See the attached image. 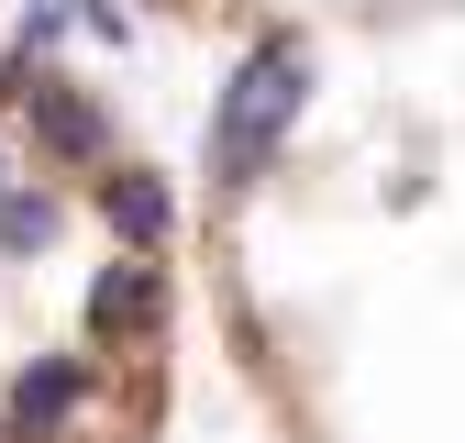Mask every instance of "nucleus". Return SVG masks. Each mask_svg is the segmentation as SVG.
I'll return each instance as SVG.
<instances>
[{"mask_svg": "<svg viewBox=\"0 0 465 443\" xmlns=\"http://www.w3.org/2000/svg\"><path fill=\"white\" fill-rule=\"evenodd\" d=\"M55 233V200H23V189H0V244H12V255H34Z\"/></svg>", "mask_w": 465, "mask_h": 443, "instance_id": "6", "label": "nucleus"}, {"mask_svg": "<svg viewBox=\"0 0 465 443\" xmlns=\"http://www.w3.org/2000/svg\"><path fill=\"white\" fill-rule=\"evenodd\" d=\"M78 388H89L78 355H34V366L12 377V399H0V432H12V443H55L67 410H78Z\"/></svg>", "mask_w": 465, "mask_h": 443, "instance_id": "3", "label": "nucleus"}, {"mask_svg": "<svg viewBox=\"0 0 465 443\" xmlns=\"http://www.w3.org/2000/svg\"><path fill=\"white\" fill-rule=\"evenodd\" d=\"M0 443H12V432H0Z\"/></svg>", "mask_w": 465, "mask_h": 443, "instance_id": "9", "label": "nucleus"}, {"mask_svg": "<svg viewBox=\"0 0 465 443\" xmlns=\"http://www.w3.org/2000/svg\"><path fill=\"white\" fill-rule=\"evenodd\" d=\"M23 100H34V133H45V155H67V166H78V155H100V144H111V123H100V100H78V89H55V78H45V89H23Z\"/></svg>", "mask_w": 465, "mask_h": 443, "instance_id": "5", "label": "nucleus"}, {"mask_svg": "<svg viewBox=\"0 0 465 443\" xmlns=\"http://www.w3.org/2000/svg\"><path fill=\"white\" fill-rule=\"evenodd\" d=\"M0 189H12V155H0Z\"/></svg>", "mask_w": 465, "mask_h": 443, "instance_id": "8", "label": "nucleus"}, {"mask_svg": "<svg viewBox=\"0 0 465 443\" xmlns=\"http://www.w3.org/2000/svg\"><path fill=\"white\" fill-rule=\"evenodd\" d=\"M144 332H166V266H111L100 289H89V344L100 355H123V344H144Z\"/></svg>", "mask_w": 465, "mask_h": 443, "instance_id": "2", "label": "nucleus"}, {"mask_svg": "<svg viewBox=\"0 0 465 443\" xmlns=\"http://www.w3.org/2000/svg\"><path fill=\"white\" fill-rule=\"evenodd\" d=\"M100 222L134 255H166V244H178V189H166L155 166H111V178H100Z\"/></svg>", "mask_w": 465, "mask_h": 443, "instance_id": "4", "label": "nucleus"}, {"mask_svg": "<svg viewBox=\"0 0 465 443\" xmlns=\"http://www.w3.org/2000/svg\"><path fill=\"white\" fill-rule=\"evenodd\" d=\"M12 100H23V67H12V55H0V111H12Z\"/></svg>", "mask_w": 465, "mask_h": 443, "instance_id": "7", "label": "nucleus"}, {"mask_svg": "<svg viewBox=\"0 0 465 443\" xmlns=\"http://www.w3.org/2000/svg\"><path fill=\"white\" fill-rule=\"evenodd\" d=\"M300 100H311V55H300V44H255L244 67H232L222 133H211V166H222V189H244L255 166L277 155V133L300 123Z\"/></svg>", "mask_w": 465, "mask_h": 443, "instance_id": "1", "label": "nucleus"}]
</instances>
